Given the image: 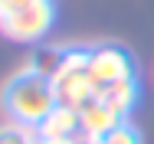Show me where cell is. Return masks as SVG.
<instances>
[{"label":"cell","mask_w":154,"mask_h":144,"mask_svg":"<svg viewBox=\"0 0 154 144\" xmlns=\"http://www.w3.org/2000/svg\"><path fill=\"white\" fill-rule=\"evenodd\" d=\"M3 108L10 121H23V124H39L43 118L56 108V95L46 75L20 69L7 88H3Z\"/></svg>","instance_id":"6da1fadb"},{"label":"cell","mask_w":154,"mask_h":144,"mask_svg":"<svg viewBox=\"0 0 154 144\" xmlns=\"http://www.w3.org/2000/svg\"><path fill=\"white\" fill-rule=\"evenodd\" d=\"M49 85L56 95V105H66V108H82L89 98H95L98 88L89 75V53L85 49L62 53L56 72L49 75Z\"/></svg>","instance_id":"7a4b0ae2"},{"label":"cell","mask_w":154,"mask_h":144,"mask_svg":"<svg viewBox=\"0 0 154 144\" xmlns=\"http://www.w3.org/2000/svg\"><path fill=\"white\" fill-rule=\"evenodd\" d=\"M56 7L53 0H20L0 17V33L10 36L13 43H36L53 26Z\"/></svg>","instance_id":"3957f363"},{"label":"cell","mask_w":154,"mask_h":144,"mask_svg":"<svg viewBox=\"0 0 154 144\" xmlns=\"http://www.w3.org/2000/svg\"><path fill=\"white\" fill-rule=\"evenodd\" d=\"M131 72H134L131 56L118 46H98L89 53V75H92L95 88H105L118 79H134Z\"/></svg>","instance_id":"277c9868"},{"label":"cell","mask_w":154,"mask_h":144,"mask_svg":"<svg viewBox=\"0 0 154 144\" xmlns=\"http://www.w3.org/2000/svg\"><path fill=\"white\" fill-rule=\"evenodd\" d=\"M36 128H39V138H43V141H75L79 131H82V128H79V108L56 105Z\"/></svg>","instance_id":"5b68a950"},{"label":"cell","mask_w":154,"mask_h":144,"mask_svg":"<svg viewBox=\"0 0 154 144\" xmlns=\"http://www.w3.org/2000/svg\"><path fill=\"white\" fill-rule=\"evenodd\" d=\"M118 121H122V118L115 115L102 98H89V102L79 108V128H82L85 138H95V141H102Z\"/></svg>","instance_id":"8992f818"},{"label":"cell","mask_w":154,"mask_h":144,"mask_svg":"<svg viewBox=\"0 0 154 144\" xmlns=\"http://www.w3.org/2000/svg\"><path fill=\"white\" fill-rule=\"evenodd\" d=\"M95 98H102V102L125 121V115H128V112L134 108V102H138V85H134V79H118V82H112V85L98 88Z\"/></svg>","instance_id":"52a82bcc"},{"label":"cell","mask_w":154,"mask_h":144,"mask_svg":"<svg viewBox=\"0 0 154 144\" xmlns=\"http://www.w3.org/2000/svg\"><path fill=\"white\" fill-rule=\"evenodd\" d=\"M39 128L23 121H7L0 124V144H39Z\"/></svg>","instance_id":"ba28073f"},{"label":"cell","mask_w":154,"mask_h":144,"mask_svg":"<svg viewBox=\"0 0 154 144\" xmlns=\"http://www.w3.org/2000/svg\"><path fill=\"white\" fill-rule=\"evenodd\" d=\"M102 144H141V138H138V131H134L128 121H118V124L102 138Z\"/></svg>","instance_id":"9c48e42d"},{"label":"cell","mask_w":154,"mask_h":144,"mask_svg":"<svg viewBox=\"0 0 154 144\" xmlns=\"http://www.w3.org/2000/svg\"><path fill=\"white\" fill-rule=\"evenodd\" d=\"M17 3H20V0H0V17H3L10 7H17Z\"/></svg>","instance_id":"30bf717a"},{"label":"cell","mask_w":154,"mask_h":144,"mask_svg":"<svg viewBox=\"0 0 154 144\" xmlns=\"http://www.w3.org/2000/svg\"><path fill=\"white\" fill-rule=\"evenodd\" d=\"M39 144H75V141H39Z\"/></svg>","instance_id":"8fae6325"},{"label":"cell","mask_w":154,"mask_h":144,"mask_svg":"<svg viewBox=\"0 0 154 144\" xmlns=\"http://www.w3.org/2000/svg\"><path fill=\"white\" fill-rule=\"evenodd\" d=\"M82 144H102V141H95V138H89V141H82Z\"/></svg>","instance_id":"7c38bea8"}]
</instances>
